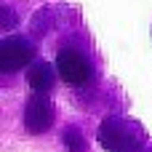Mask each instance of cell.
I'll return each mask as SVG.
<instances>
[{"label":"cell","mask_w":152,"mask_h":152,"mask_svg":"<svg viewBox=\"0 0 152 152\" xmlns=\"http://www.w3.org/2000/svg\"><path fill=\"white\" fill-rule=\"evenodd\" d=\"M96 139L107 152H139L147 144V131L134 118L107 115L96 128Z\"/></svg>","instance_id":"obj_1"},{"label":"cell","mask_w":152,"mask_h":152,"mask_svg":"<svg viewBox=\"0 0 152 152\" xmlns=\"http://www.w3.org/2000/svg\"><path fill=\"white\" fill-rule=\"evenodd\" d=\"M56 69H59V77L72 86V88H86L96 80V61L94 56L80 45V43H61L59 51H56Z\"/></svg>","instance_id":"obj_2"},{"label":"cell","mask_w":152,"mask_h":152,"mask_svg":"<svg viewBox=\"0 0 152 152\" xmlns=\"http://www.w3.org/2000/svg\"><path fill=\"white\" fill-rule=\"evenodd\" d=\"M35 45L29 37L24 35H13V37H3L0 43V69L5 75L11 72H19L21 67H27L32 59H35Z\"/></svg>","instance_id":"obj_3"},{"label":"cell","mask_w":152,"mask_h":152,"mask_svg":"<svg viewBox=\"0 0 152 152\" xmlns=\"http://www.w3.org/2000/svg\"><path fill=\"white\" fill-rule=\"evenodd\" d=\"M53 102L48 99V94H32L24 104V131L37 136V134H45L51 126H53Z\"/></svg>","instance_id":"obj_4"},{"label":"cell","mask_w":152,"mask_h":152,"mask_svg":"<svg viewBox=\"0 0 152 152\" xmlns=\"http://www.w3.org/2000/svg\"><path fill=\"white\" fill-rule=\"evenodd\" d=\"M61 144L67 152H88V144H86V136L77 126H67L61 131Z\"/></svg>","instance_id":"obj_6"},{"label":"cell","mask_w":152,"mask_h":152,"mask_svg":"<svg viewBox=\"0 0 152 152\" xmlns=\"http://www.w3.org/2000/svg\"><path fill=\"white\" fill-rule=\"evenodd\" d=\"M56 67L53 64H48V61H35L32 67H29V72H27V83H29V88L32 91H37V94H51L53 91V86H56Z\"/></svg>","instance_id":"obj_5"},{"label":"cell","mask_w":152,"mask_h":152,"mask_svg":"<svg viewBox=\"0 0 152 152\" xmlns=\"http://www.w3.org/2000/svg\"><path fill=\"white\" fill-rule=\"evenodd\" d=\"M150 152H152V150H150Z\"/></svg>","instance_id":"obj_7"}]
</instances>
